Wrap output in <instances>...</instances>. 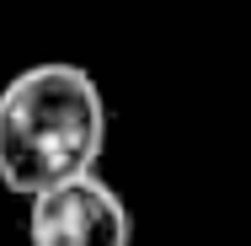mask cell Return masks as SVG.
Here are the masks:
<instances>
[{
  "mask_svg": "<svg viewBox=\"0 0 251 246\" xmlns=\"http://www.w3.org/2000/svg\"><path fill=\"white\" fill-rule=\"evenodd\" d=\"M107 102L80 64H32L0 91V188L38 198L101 166Z\"/></svg>",
  "mask_w": 251,
  "mask_h": 246,
  "instance_id": "cell-1",
  "label": "cell"
},
{
  "mask_svg": "<svg viewBox=\"0 0 251 246\" xmlns=\"http://www.w3.org/2000/svg\"><path fill=\"white\" fill-rule=\"evenodd\" d=\"M27 203H32V214H27L32 246H128L134 241L128 209L101 182V171L70 177Z\"/></svg>",
  "mask_w": 251,
  "mask_h": 246,
  "instance_id": "cell-2",
  "label": "cell"
}]
</instances>
